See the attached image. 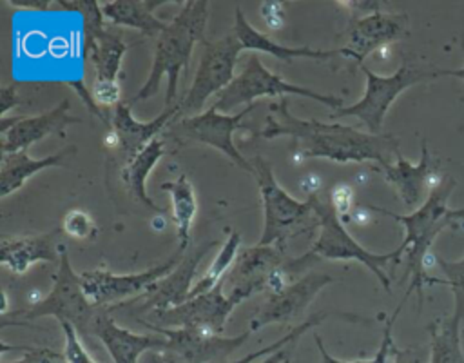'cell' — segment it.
I'll use <instances>...</instances> for the list:
<instances>
[{"label": "cell", "instance_id": "cell-16", "mask_svg": "<svg viewBox=\"0 0 464 363\" xmlns=\"http://www.w3.org/2000/svg\"><path fill=\"white\" fill-rule=\"evenodd\" d=\"M332 281L334 280L326 274L310 272L301 280L292 281L283 290L276 294H266L265 303L248 321V330L254 332L270 323H294L303 316L315 294Z\"/></svg>", "mask_w": 464, "mask_h": 363}, {"label": "cell", "instance_id": "cell-37", "mask_svg": "<svg viewBox=\"0 0 464 363\" xmlns=\"http://www.w3.org/2000/svg\"><path fill=\"white\" fill-rule=\"evenodd\" d=\"M91 94L100 107H116L121 102V89L118 80H94Z\"/></svg>", "mask_w": 464, "mask_h": 363}, {"label": "cell", "instance_id": "cell-26", "mask_svg": "<svg viewBox=\"0 0 464 363\" xmlns=\"http://www.w3.org/2000/svg\"><path fill=\"white\" fill-rule=\"evenodd\" d=\"M165 152V140L154 138L140 154H136L125 167L121 169V180L127 187V191L147 209L163 214L165 209L158 207L152 198L147 194V178L152 171V167L161 160Z\"/></svg>", "mask_w": 464, "mask_h": 363}, {"label": "cell", "instance_id": "cell-40", "mask_svg": "<svg viewBox=\"0 0 464 363\" xmlns=\"http://www.w3.org/2000/svg\"><path fill=\"white\" fill-rule=\"evenodd\" d=\"M339 5H343V7H346V11L350 13V18H362V16H370V15H373V13H379V11H382L381 7L384 5L382 2H379V0H341V2H337Z\"/></svg>", "mask_w": 464, "mask_h": 363}, {"label": "cell", "instance_id": "cell-22", "mask_svg": "<svg viewBox=\"0 0 464 363\" xmlns=\"http://www.w3.org/2000/svg\"><path fill=\"white\" fill-rule=\"evenodd\" d=\"M56 232L33 236H4L0 241V263L13 274H24L38 261L60 260Z\"/></svg>", "mask_w": 464, "mask_h": 363}, {"label": "cell", "instance_id": "cell-48", "mask_svg": "<svg viewBox=\"0 0 464 363\" xmlns=\"http://www.w3.org/2000/svg\"><path fill=\"white\" fill-rule=\"evenodd\" d=\"M286 363H290V361H286Z\"/></svg>", "mask_w": 464, "mask_h": 363}, {"label": "cell", "instance_id": "cell-14", "mask_svg": "<svg viewBox=\"0 0 464 363\" xmlns=\"http://www.w3.org/2000/svg\"><path fill=\"white\" fill-rule=\"evenodd\" d=\"M178 105L165 107L150 122H138L130 113V103L120 102L112 109V122L103 136V145L116 151L125 163L140 154L165 127L176 118Z\"/></svg>", "mask_w": 464, "mask_h": 363}, {"label": "cell", "instance_id": "cell-31", "mask_svg": "<svg viewBox=\"0 0 464 363\" xmlns=\"http://www.w3.org/2000/svg\"><path fill=\"white\" fill-rule=\"evenodd\" d=\"M402 305H404V301H401V303L397 305V309L393 310V314L386 319L381 345H379L375 356L370 358V359H357V361H343V359H337V358H334V356H330V354L326 352L321 336L315 332V334H314V339H315V345H317V350H319V356H321V363H388L390 352H392V347H393V334H392V330H393V323H395V319H397V316H399Z\"/></svg>", "mask_w": 464, "mask_h": 363}, {"label": "cell", "instance_id": "cell-12", "mask_svg": "<svg viewBox=\"0 0 464 363\" xmlns=\"http://www.w3.org/2000/svg\"><path fill=\"white\" fill-rule=\"evenodd\" d=\"M179 254H172L167 261L134 274H114L107 269L83 270L80 272L83 292L94 307L120 303L129 298L136 299L179 263Z\"/></svg>", "mask_w": 464, "mask_h": 363}, {"label": "cell", "instance_id": "cell-44", "mask_svg": "<svg viewBox=\"0 0 464 363\" xmlns=\"http://www.w3.org/2000/svg\"><path fill=\"white\" fill-rule=\"evenodd\" d=\"M286 361H290V352L286 348H281V350L266 356L259 363H286Z\"/></svg>", "mask_w": 464, "mask_h": 363}, {"label": "cell", "instance_id": "cell-8", "mask_svg": "<svg viewBox=\"0 0 464 363\" xmlns=\"http://www.w3.org/2000/svg\"><path fill=\"white\" fill-rule=\"evenodd\" d=\"M241 51L243 45L234 31L218 40H205L201 44L199 65L187 94L176 103L178 114L172 122L192 116V113L198 114L212 94H219L230 85V82L236 78L234 69Z\"/></svg>", "mask_w": 464, "mask_h": 363}, {"label": "cell", "instance_id": "cell-4", "mask_svg": "<svg viewBox=\"0 0 464 363\" xmlns=\"http://www.w3.org/2000/svg\"><path fill=\"white\" fill-rule=\"evenodd\" d=\"M314 201V212L317 218L319 236L314 241V245L299 258L290 260L286 263L288 272L299 270L301 265H304L312 258H323V260H353L362 265H366L381 281L384 290H390V278L386 274V267L390 263H397L401 256L406 252V247L401 243L395 250L386 254H377L362 245H359L352 234L346 231L344 223L339 220L335 211L332 209L330 201H323L317 198V194L310 196Z\"/></svg>", "mask_w": 464, "mask_h": 363}, {"label": "cell", "instance_id": "cell-42", "mask_svg": "<svg viewBox=\"0 0 464 363\" xmlns=\"http://www.w3.org/2000/svg\"><path fill=\"white\" fill-rule=\"evenodd\" d=\"M0 113H2V118L14 107L18 105V98H16V83H11V85H4L0 89Z\"/></svg>", "mask_w": 464, "mask_h": 363}, {"label": "cell", "instance_id": "cell-11", "mask_svg": "<svg viewBox=\"0 0 464 363\" xmlns=\"http://www.w3.org/2000/svg\"><path fill=\"white\" fill-rule=\"evenodd\" d=\"M245 298L232 292L225 294L223 280L208 292L194 296L185 303L165 309V310H152V323L156 327L167 329H192L210 336H221L225 325L232 314V310L243 301ZM140 323H149L140 319Z\"/></svg>", "mask_w": 464, "mask_h": 363}, {"label": "cell", "instance_id": "cell-28", "mask_svg": "<svg viewBox=\"0 0 464 363\" xmlns=\"http://www.w3.org/2000/svg\"><path fill=\"white\" fill-rule=\"evenodd\" d=\"M161 191L170 194L172 220L176 223L178 234V250H185L190 243V229L198 212V200L190 180L185 174H179L174 182L161 183Z\"/></svg>", "mask_w": 464, "mask_h": 363}, {"label": "cell", "instance_id": "cell-47", "mask_svg": "<svg viewBox=\"0 0 464 363\" xmlns=\"http://www.w3.org/2000/svg\"><path fill=\"white\" fill-rule=\"evenodd\" d=\"M167 363H170V361H167Z\"/></svg>", "mask_w": 464, "mask_h": 363}, {"label": "cell", "instance_id": "cell-19", "mask_svg": "<svg viewBox=\"0 0 464 363\" xmlns=\"http://www.w3.org/2000/svg\"><path fill=\"white\" fill-rule=\"evenodd\" d=\"M218 245L216 240L199 245L196 250H192L190 254L183 256L179 260V263L161 280H158L145 294H141L136 299L130 301H138L141 299V310H165V309H172L178 307L181 303H185L188 299V294L192 290V278L196 274V269L199 265V261L205 258V254Z\"/></svg>", "mask_w": 464, "mask_h": 363}, {"label": "cell", "instance_id": "cell-6", "mask_svg": "<svg viewBox=\"0 0 464 363\" xmlns=\"http://www.w3.org/2000/svg\"><path fill=\"white\" fill-rule=\"evenodd\" d=\"M98 310L100 307H94L85 296L82 278L78 272H74L65 245H60L58 272L54 274L49 294L29 309L13 312V319H2V327L27 325L38 318L53 316L58 319V323H71L78 332H91Z\"/></svg>", "mask_w": 464, "mask_h": 363}, {"label": "cell", "instance_id": "cell-3", "mask_svg": "<svg viewBox=\"0 0 464 363\" xmlns=\"http://www.w3.org/2000/svg\"><path fill=\"white\" fill-rule=\"evenodd\" d=\"M457 182L451 176L440 180V183L428 194L424 203L408 214H397L375 205H366L373 212H381L384 216L393 218L404 227V241L406 247V267L410 274V287L402 298L406 299L415 292L419 298V307H422L424 287L433 283H444V280L430 278L426 274V256L435 241V238L453 223L451 209L448 207V198L455 189Z\"/></svg>", "mask_w": 464, "mask_h": 363}, {"label": "cell", "instance_id": "cell-32", "mask_svg": "<svg viewBox=\"0 0 464 363\" xmlns=\"http://www.w3.org/2000/svg\"><path fill=\"white\" fill-rule=\"evenodd\" d=\"M435 261L440 267L442 274L446 276L444 283L450 285V289L453 292L455 307H453L451 316L464 325V258L451 261V260H444V258L437 256Z\"/></svg>", "mask_w": 464, "mask_h": 363}, {"label": "cell", "instance_id": "cell-46", "mask_svg": "<svg viewBox=\"0 0 464 363\" xmlns=\"http://www.w3.org/2000/svg\"><path fill=\"white\" fill-rule=\"evenodd\" d=\"M451 218H453V221L464 220V207H460V209H451Z\"/></svg>", "mask_w": 464, "mask_h": 363}, {"label": "cell", "instance_id": "cell-35", "mask_svg": "<svg viewBox=\"0 0 464 363\" xmlns=\"http://www.w3.org/2000/svg\"><path fill=\"white\" fill-rule=\"evenodd\" d=\"M60 327H62L63 336H65V345H63L62 359L65 363H96L92 359V356L85 350L83 343L80 341L78 330L71 323H67V321L60 323Z\"/></svg>", "mask_w": 464, "mask_h": 363}, {"label": "cell", "instance_id": "cell-7", "mask_svg": "<svg viewBox=\"0 0 464 363\" xmlns=\"http://www.w3.org/2000/svg\"><path fill=\"white\" fill-rule=\"evenodd\" d=\"M286 94H295V96H304V98L315 100L323 105H328L332 111H337L343 107L341 96L315 93L308 87L286 82L279 74L268 71L256 53H252L246 58L243 71L230 82V85L218 94L214 107H216V111L228 114V111H232L237 105L254 103L256 98H263V96H281L283 98Z\"/></svg>", "mask_w": 464, "mask_h": 363}, {"label": "cell", "instance_id": "cell-23", "mask_svg": "<svg viewBox=\"0 0 464 363\" xmlns=\"http://www.w3.org/2000/svg\"><path fill=\"white\" fill-rule=\"evenodd\" d=\"M234 34L241 42L243 49L248 51H259L265 54H272L281 62H294L295 58H312V60H326L334 58L335 54H341L339 49H312V47H286L272 40L268 34L257 31L243 15L239 7H236L234 13Z\"/></svg>", "mask_w": 464, "mask_h": 363}, {"label": "cell", "instance_id": "cell-13", "mask_svg": "<svg viewBox=\"0 0 464 363\" xmlns=\"http://www.w3.org/2000/svg\"><path fill=\"white\" fill-rule=\"evenodd\" d=\"M408 34V16L404 13L379 11L362 18H350L343 40L344 45L339 49L343 56L353 58L357 65L373 51L401 40Z\"/></svg>", "mask_w": 464, "mask_h": 363}, {"label": "cell", "instance_id": "cell-43", "mask_svg": "<svg viewBox=\"0 0 464 363\" xmlns=\"http://www.w3.org/2000/svg\"><path fill=\"white\" fill-rule=\"evenodd\" d=\"M51 2H56V0H7V4H11L14 7H25V9H34V11L49 9Z\"/></svg>", "mask_w": 464, "mask_h": 363}, {"label": "cell", "instance_id": "cell-25", "mask_svg": "<svg viewBox=\"0 0 464 363\" xmlns=\"http://www.w3.org/2000/svg\"><path fill=\"white\" fill-rule=\"evenodd\" d=\"M165 2L150 0H111L102 4L103 18L116 25H127L145 33L147 36H160V33L169 25V22L158 18L154 9Z\"/></svg>", "mask_w": 464, "mask_h": 363}, {"label": "cell", "instance_id": "cell-1", "mask_svg": "<svg viewBox=\"0 0 464 363\" xmlns=\"http://www.w3.org/2000/svg\"><path fill=\"white\" fill-rule=\"evenodd\" d=\"M256 136L272 140L290 136V158L301 162L306 158H326L337 163L377 162L381 167L399 156V142L390 134L362 132L343 123H323L319 120H301L288 111V98L270 103V114L265 127Z\"/></svg>", "mask_w": 464, "mask_h": 363}, {"label": "cell", "instance_id": "cell-39", "mask_svg": "<svg viewBox=\"0 0 464 363\" xmlns=\"http://www.w3.org/2000/svg\"><path fill=\"white\" fill-rule=\"evenodd\" d=\"M283 7H285V4L276 2V0H266L259 5V15L272 31H277L285 25V9Z\"/></svg>", "mask_w": 464, "mask_h": 363}, {"label": "cell", "instance_id": "cell-41", "mask_svg": "<svg viewBox=\"0 0 464 363\" xmlns=\"http://www.w3.org/2000/svg\"><path fill=\"white\" fill-rule=\"evenodd\" d=\"M60 356L49 348H25V356L20 358V359H13V361H7V359H2V363H56Z\"/></svg>", "mask_w": 464, "mask_h": 363}, {"label": "cell", "instance_id": "cell-30", "mask_svg": "<svg viewBox=\"0 0 464 363\" xmlns=\"http://www.w3.org/2000/svg\"><path fill=\"white\" fill-rule=\"evenodd\" d=\"M239 245H241V236L237 231H230L227 241L221 245L219 252L216 254V258L212 260V263L208 265L207 272L201 276L199 281H196V285L192 287L188 299L194 296H199L203 292L212 290L228 272V269L232 267V263L236 261L237 254H239Z\"/></svg>", "mask_w": 464, "mask_h": 363}, {"label": "cell", "instance_id": "cell-18", "mask_svg": "<svg viewBox=\"0 0 464 363\" xmlns=\"http://www.w3.org/2000/svg\"><path fill=\"white\" fill-rule=\"evenodd\" d=\"M283 254L276 245H254L239 250L236 261L223 278L227 294H239L245 299L256 292H265L270 274L283 265Z\"/></svg>", "mask_w": 464, "mask_h": 363}, {"label": "cell", "instance_id": "cell-17", "mask_svg": "<svg viewBox=\"0 0 464 363\" xmlns=\"http://www.w3.org/2000/svg\"><path fill=\"white\" fill-rule=\"evenodd\" d=\"M69 111V100L65 98L51 111L36 116H4L0 120L2 152L27 151L29 145L44 140L53 132L63 136V131L69 123H80V118L72 116Z\"/></svg>", "mask_w": 464, "mask_h": 363}, {"label": "cell", "instance_id": "cell-20", "mask_svg": "<svg viewBox=\"0 0 464 363\" xmlns=\"http://www.w3.org/2000/svg\"><path fill=\"white\" fill-rule=\"evenodd\" d=\"M384 180L395 187L402 203L410 209H417L424 203L428 194L440 183L435 169L431 167V158L428 152V143H420V160L419 163L408 162L402 154L395 158V163L382 167Z\"/></svg>", "mask_w": 464, "mask_h": 363}, {"label": "cell", "instance_id": "cell-34", "mask_svg": "<svg viewBox=\"0 0 464 363\" xmlns=\"http://www.w3.org/2000/svg\"><path fill=\"white\" fill-rule=\"evenodd\" d=\"M62 231L74 240H91L96 236L98 227L92 220V216L87 211L82 209H71L65 212L63 220H62Z\"/></svg>", "mask_w": 464, "mask_h": 363}, {"label": "cell", "instance_id": "cell-36", "mask_svg": "<svg viewBox=\"0 0 464 363\" xmlns=\"http://www.w3.org/2000/svg\"><path fill=\"white\" fill-rule=\"evenodd\" d=\"M330 205L343 223L352 220L353 212V189L348 183H337L330 191Z\"/></svg>", "mask_w": 464, "mask_h": 363}, {"label": "cell", "instance_id": "cell-5", "mask_svg": "<svg viewBox=\"0 0 464 363\" xmlns=\"http://www.w3.org/2000/svg\"><path fill=\"white\" fill-rule=\"evenodd\" d=\"M254 176L259 185V196L265 214L259 245H276L285 250L290 238L303 234L317 225L314 201H299L290 196L276 180L270 163L263 156H254Z\"/></svg>", "mask_w": 464, "mask_h": 363}, {"label": "cell", "instance_id": "cell-27", "mask_svg": "<svg viewBox=\"0 0 464 363\" xmlns=\"http://www.w3.org/2000/svg\"><path fill=\"white\" fill-rule=\"evenodd\" d=\"M85 51L96 71L94 80H118L116 76L127 51L120 34H114L105 27L94 33H85Z\"/></svg>", "mask_w": 464, "mask_h": 363}, {"label": "cell", "instance_id": "cell-15", "mask_svg": "<svg viewBox=\"0 0 464 363\" xmlns=\"http://www.w3.org/2000/svg\"><path fill=\"white\" fill-rule=\"evenodd\" d=\"M154 332L165 338V350L181 358L187 363H225L232 352L246 343L250 330H245L234 338L210 336L192 329H167L143 323Z\"/></svg>", "mask_w": 464, "mask_h": 363}, {"label": "cell", "instance_id": "cell-24", "mask_svg": "<svg viewBox=\"0 0 464 363\" xmlns=\"http://www.w3.org/2000/svg\"><path fill=\"white\" fill-rule=\"evenodd\" d=\"M69 152H74V147L62 149L58 152L47 154L40 160L31 158L27 151H16V152H2L0 160V196L7 198L9 194L16 192L29 178H33L36 172L49 169V167H63L65 158Z\"/></svg>", "mask_w": 464, "mask_h": 363}, {"label": "cell", "instance_id": "cell-33", "mask_svg": "<svg viewBox=\"0 0 464 363\" xmlns=\"http://www.w3.org/2000/svg\"><path fill=\"white\" fill-rule=\"evenodd\" d=\"M323 319H324V314H321V316H319V314H314V316H310L304 323H301V325L290 329V332L285 334L283 338H279L277 341H274V343H270V345H266V347H263V348H259V350H256V352H250V354H246L245 358L236 359V361H232V363H254V361L259 359V358H266V356H270V354H274V352H277V350H281V348H285V347H288V345H294V343L297 341V338H299L304 330L315 327V325H317L319 321H323Z\"/></svg>", "mask_w": 464, "mask_h": 363}, {"label": "cell", "instance_id": "cell-2", "mask_svg": "<svg viewBox=\"0 0 464 363\" xmlns=\"http://www.w3.org/2000/svg\"><path fill=\"white\" fill-rule=\"evenodd\" d=\"M208 18L207 0H188L179 13L160 33L154 45V58L150 74L130 100V105L141 100H149L160 91V80L167 76V98L165 107L176 105L178 78L181 71L188 69L192 49L198 42H205V29Z\"/></svg>", "mask_w": 464, "mask_h": 363}, {"label": "cell", "instance_id": "cell-10", "mask_svg": "<svg viewBox=\"0 0 464 363\" xmlns=\"http://www.w3.org/2000/svg\"><path fill=\"white\" fill-rule=\"evenodd\" d=\"M256 103L246 105L243 111L236 113V114H225L216 111V107L212 105L210 109L170 122L165 131L163 136L167 138H174L176 142H196V143H205L210 145L218 151H221L223 154H227L239 169L250 172L254 176V165L252 162H248L236 147L234 143V132L237 129H243V118L246 114H250L254 111Z\"/></svg>", "mask_w": 464, "mask_h": 363}, {"label": "cell", "instance_id": "cell-45", "mask_svg": "<svg viewBox=\"0 0 464 363\" xmlns=\"http://www.w3.org/2000/svg\"><path fill=\"white\" fill-rule=\"evenodd\" d=\"M462 49H464V38H462ZM439 74L440 76H455V78H460L464 82V67H460V69H439ZM462 102H464V96H462Z\"/></svg>", "mask_w": 464, "mask_h": 363}, {"label": "cell", "instance_id": "cell-9", "mask_svg": "<svg viewBox=\"0 0 464 363\" xmlns=\"http://www.w3.org/2000/svg\"><path fill=\"white\" fill-rule=\"evenodd\" d=\"M361 71L366 76V91L352 105H343L341 109L334 111L330 118H343V116H357L364 125L368 127V132L372 134H381L384 116L390 109V105L395 102V98L406 91L408 87L420 83L424 80H433L439 78V69L433 71H420L410 67L406 62L388 76L373 73L370 67L364 64L361 65Z\"/></svg>", "mask_w": 464, "mask_h": 363}, {"label": "cell", "instance_id": "cell-38", "mask_svg": "<svg viewBox=\"0 0 464 363\" xmlns=\"http://www.w3.org/2000/svg\"><path fill=\"white\" fill-rule=\"evenodd\" d=\"M390 363H430V347L426 345H410L399 348L395 343L390 352Z\"/></svg>", "mask_w": 464, "mask_h": 363}, {"label": "cell", "instance_id": "cell-21", "mask_svg": "<svg viewBox=\"0 0 464 363\" xmlns=\"http://www.w3.org/2000/svg\"><path fill=\"white\" fill-rule=\"evenodd\" d=\"M91 334L102 341L114 363H138L140 356L147 350H165V338L161 334L145 336L130 332L120 327L105 307H100L94 316Z\"/></svg>", "mask_w": 464, "mask_h": 363}, {"label": "cell", "instance_id": "cell-29", "mask_svg": "<svg viewBox=\"0 0 464 363\" xmlns=\"http://www.w3.org/2000/svg\"><path fill=\"white\" fill-rule=\"evenodd\" d=\"M430 363H464L462 332L464 325L453 316L433 319L428 327Z\"/></svg>", "mask_w": 464, "mask_h": 363}]
</instances>
